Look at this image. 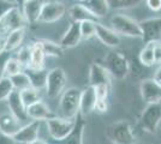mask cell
I'll list each match as a JSON object with an SVG mask.
<instances>
[{
  "mask_svg": "<svg viewBox=\"0 0 161 144\" xmlns=\"http://www.w3.org/2000/svg\"><path fill=\"white\" fill-rule=\"evenodd\" d=\"M82 90L76 87L67 88L63 91L59 101V112L63 118L75 119L80 114V101Z\"/></svg>",
  "mask_w": 161,
  "mask_h": 144,
  "instance_id": "1",
  "label": "cell"
},
{
  "mask_svg": "<svg viewBox=\"0 0 161 144\" xmlns=\"http://www.w3.org/2000/svg\"><path fill=\"white\" fill-rule=\"evenodd\" d=\"M102 65L115 79H124L130 72V62L128 58L117 51H109L105 55Z\"/></svg>",
  "mask_w": 161,
  "mask_h": 144,
  "instance_id": "2",
  "label": "cell"
},
{
  "mask_svg": "<svg viewBox=\"0 0 161 144\" xmlns=\"http://www.w3.org/2000/svg\"><path fill=\"white\" fill-rule=\"evenodd\" d=\"M111 28L119 36L126 37H138L141 39L142 30L140 27V22L135 21L134 18L129 17L126 14L115 13L111 17Z\"/></svg>",
  "mask_w": 161,
  "mask_h": 144,
  "instance_id": "3",
  "label": "cell"
},
{
  "mask_svg": "<svg viewBox=\"0 0 161 144\" xmlns=\"http://www.w3.org/2000/svg\"><path fill=\"white\" fill-rule=\"evenodd\" d=\"M106 136L114 144H132L136 139L132 126L126 120L111 124L106 130Z\"/></svg>",
  "mask_w": 161,
  "mask_h": 144,
  "instance_id": "4",
  "label": "cell"
},
{
  "mask_svg": "<svg viewBox=\"0 0 161 144\" xmlns=\"http://www.w3.org/2000/svg\"><path fill=\"white\" fill-rule=\"evenodd\" d=\"M75 119H66V118L55 115V117L46 120L48 135L51 136L53 141L60 143L72 131L75 126Z\"/></svg>",
  "mask_w": 161,
  "mask_h": 144,
  "instance_id": "5",
  "label": "cell"
},
{
  "mask_svg": "<svg viewBox=\"0 0 161 144\" xmlns=\"http://www.w3.org/2000/svg\"><path fill=\"white\" fill-rule=\"evenodd\" d=\"M67 83V77L64 69L54 67L48 71L46 78V94L49 99H57L63 94Z\"/></svg>",
  "mask_w": 161,
  "mask_h": 144,
  "instance_id": "6",
  "label": "cell"
},
{
  "mask_svg": "<svg viewBox=\"0 0 161 144\" xmlns=\"http://www.w3.org/2000/svg\"><path fill=\"white\" fill-rule=\"evenodd\" d=\"M161 123V103L147 104L140 118V127L150 135L156 133Z\"/></svg>",
  "mask_w": 161,
  "mask_h": 144,
  "instance_id": "7",
  "label": "cell"
},
{
  "mask_svg": "<svg viewBox=\"0 0 161 144\" xmlns=\"http://www.w3.org/2000/svg\"><path fill=\"white\" fill-rule=\"evenodd\" d=\"M66 13V6L60 1H45L41 10L39 23L51 24L61 19Z\"/></svg>",
  "mask_w": 161,
  "mask_h": 144,
  "instance_id": "8",
  "label": "cell"
},
{
  "mask_svg": "<svg viewBox=\"0 0 161 144\" xmlns=\"http://www.w3.org/2000/svg\"><path fill=\"white\" fill-rule=\"evenodd\" d=\"M140 27L142 30V41L148 42L161 41V17L148 18L140 22Z\"/></svg>",
  "mask_w": 161,
  "mask_h": 144,
  "instance_id": "9",
  "label": "cell"
},
{
  "mask_svg": "<svg viewBox=\"0 0 161 144\" xmlns=\"http://www.w3.org/2000/svg\"><path fill=\"white\" fill-rule=\"evenodd\" d=\"M140 93L142 100L147 104L161 103V87L153 78L142 81L140 84Z\"/></svg>",
  "mask_w": 161,
  "mask_h": 144,
  "instance_id": "10",
  "label": "cell"
},
{
  "mask_svg": "<svg viewBox=\"0 0 161 144\" xmlns=\"http://www.w3.org/2000/svg\"><path fill=\"white\" fill-rule=\"evenodd\" d=\"M89 85L96 88L99 85H112V76L109 75L106 67L99 64V62H93L89 67Z\"/></svg>",
  "mask_w": 161,
  "mask_h": 144,
  "instance_id": "11",
  "label": "cell"
},
{
  "mask_svg": "<svg viewBox=\"0 0 161 144\" xmlns=\"http://www.w3.org/2000/svg\"><path fill=\"white\" fill-rule=\"evenodd\" d=\"M0 24L3 27V30L11 31V30H16V29H25V27L28 25V22L25 21L22 10L18 6H14L1 19Z\"/></svg>",
  "mask_w": 161,
  "mask_h": 144,
  "instance_id": "12",
  "label": "cell"
},
{
  "mask_svg": "<svg viewBox=\"0 0 161 144\" xmlns=\"http://www.w3.org/2000/svg\"><path fill=\"white\" fill-rule=\"evenodd\" d=\"M40 126L41 121H37V120H33L27 125L22 126L18 132L14 136V141L20 144H30L36 138H39Z\"/></svg>",
  "mask_w": 161,
  "mask_h": 144,
  "instance_id": "13",
  "label": "cell"
},
{
  "mask_svg": "<svg viewBox=\"0 0 161 144\" xmlns=\"http://www.w3.org/2000/svg\"><path fill=\"white\" fill-rule=\"evenodd\" d=\"M95 36L99 39V41L102 45H105L106 47H109V48L118 47L121 42L120 36L117 34L112 28L106 27L102 23H96Z\"/></svg>",
  "mask_w": 161,
  "mask_h": 144,
  "instance_id": "14",
  "label": "cell"
},
{
  "mask_svg": "<svg viewBox=\"0 0 161 144\" xmlns=\"http://www.w3.org/2000/svg\"><path fill=\"white\" fill-rule=\"evenodd\" d=\"M45 4V0H25L22 5V12L28 22V24L39 23L41 10Z\"/></svg>",
  "mask_w": 161,
  "mask_h": 144,
  "instance_id": "15",
  "label": "cell"
},
{
  "mask_svg": "<svg viewBox=\"0 0 161 144\" xmlns=\"http://www.w3.org/2000/svg\"><path fill=\"white\" fill-rule=\"evenodd\" d=\"M6 101L10 113L17 118L20 123L22 121H27L29 119L27 114V107H25V104L23 103L22 99H20L19 91H16V90L12 91V94L8 96V99Z\"/></svg>",
  "mask_w": 161,
  "mask_h": 144,
  "instance_id": "16",
  "label": "cell"
},
{
  "mask_svg": "<svg viewBox=\"0 0 161 144\" xmlns=\"http://www.w3.org/2000/svg\"><path fill=\"white\" fill-rule=\"evenodd\" d=\"M95 103H96V95L95 89L93 87L88 85L86 89L82 90L80 101V115L87 118L95 110Z\"/></svg>",
  "mask_w": 161,
  "mask_h": 144,
  "instance_id": "17",
  "label": "cell"
},
{
  "mask_svg": "<svg viewBox=\"0 0 161 144\" xmlns=\"http://www.w3.org/2000/svg\"><path fill=\"white\" fill-rule=\"evenodd\" d=\"M27 114L29 119L37 120V121H46L48 119L55 117L53 110L51 109L42 100L37 101L31 106H29L27 108Z\"/></svg>",
  "mask_w": 161,
  "mask_h": 144,
  "instance_id": "18",
  "label": "cell"
},
{
  "mask_svg": "<svg viewBox=\"0 0 161 144\" xmlns=\"http://www.w3.org/2000/svg\"><path fill=\"white\" fill-rule=\"evenodd\" d=\"M82 40V35H80V23L72 22L70 24V27L67 28V30L61 36L59 45L64 48H74L76 47Z\"/></svg>",
  "mask_w": 161,
  "mask_h": 144,
  "instance_id": "19",
  "label": "cell"
},
{
  "mask_svg": "<svg viewBox=\"0 0 161 144\" xmlns=\"http://www.w3.org/2000/svg\"><path fill=\"white\" fill-rule=\"evenodd\" d=\"M87 126V120L82 115H77L75 119V126L70 135L64 141H61L60 144H83V135Z\"/></svg>",
  "mask_w": 161,
  "mask_h": 144,
  "instance_id": "20",
  "label": "cell"
},
{
  "mask_svg": "<svg viewBox=\"0 0 161 144\" xmlns=\"http://www.w3.org/2000/svg\"><path fill=\"white\" fill-rule=\"evenodd\" d=\"M22 125L17 118L11 113H1L0 114V132L8 136H12L18 132Z\"/></svg>",
  "mask_w": 161,
  "mask_h": 144,
  "instance_id": "21",
  "label": "cell"
},
{
  "mask_svg": "<svg viewBox=\"0 0 161 144\" xmlns=\"http://www.w3.org/2000/svg\"><path fill=\"white\" fill-rule=\"evenodd\" d=\"M69 17L71 18V21L76 22V23H82V22L86 21H96L97 19L82 3L75 4L69 8Z\"/></svg>",
  "mask_w": 161,
  "mask_h": 144,
  "instance_id": "22",
  "label": "cell"
},
{
  "mask_svg": "<svg viewBox=\"0 0 161 144\" xmlns=\"http://www.w3.org/2000/svg\"><path fill=\"white\" fill-rule=\"evenodd\" d=\"M25 37V29H16L8 31L5 37V52H14L23 45Z\"/></svg>",
  "mask_w": 161,
  "mask_h": 144,
  "instance_id": "23",
  "label": "cell"
},
{
  "mask_svg": "<svg viewBox=\"0 0 161 144\" xmlns=\"http://www.w3.org/2000/svg\"><path fill=\"white\" fill-rule=\"evenodd\" d=\"M45 59H46V54H45V52H43L39 41L34 42L31 45V60H30L29 67H27V69H45Z\"/></svg>",
  "mask_w": 161,
  "mask_h": 144,
  "instance_id": "24",
  "label": "cell"
},
{
  "mask_svg": "<svg viewBox=\"0 0 161 144\" xmlns=\"http://www.w3.org/2000/svg\"><path fill=\"white\" fill-rule=\"evenodd\" d=\"M82 4L94 14L96 18H102L108 13L109 7L106 0H84Z\"/></svg>",
  "mask_w": 161,
  "mask_h": 144,
  "instance_id": "25",
  "label": "cell"
},
{
  "mask_svg": "<svg viewBox=\"0 0 161 144\" xmlns=\"http://www.w3.org/2000/svg\"><path fill=\"white\" fill-rule=\"evenodd\" d=\"M27 75L30 78L31 87L37 90H42L46 87V78H47V71L45 69L42 70H34V69H25Z\"/></svg>",
  "mask_w": 161,
  "mask_h": 144,
  "instance_id": "26",
  "label": "cell"
},
{
  "mask_svg": "<svg viewBox=\"0 0 161 144\" xmlns=\"http://www.w3.org/2000/svg\"><path fill=\"white\" fill-rule=\"evenodd\" d=\"M39 43L41 45V47L43 49L46 56H53V58H61L64 55V48L61 47L59 43L51 40H46L42 39L39 40Z\"/></svg>",
  "mask_w": 161,
  "mask_h": 144,
  "instance_id": "27",
  "label": "cell"
},
{
  "mask_svg": "<svg viewBox=\"0 0 161 144\" xmlns=\"http://www.w3.org/2000/svg\"><path fill=\"white\" fill-rule=\"evenodd\" d=\"M154 46L155 42H148L144 43V47L141 49L140 55H138V59L141 61L142 65L150 67L155 64L154 60Z\"/></svg>",
  "mask_w": 161,
  "mask_h": 144,
  "instance_id": "28",
  "label": "cell"
},
{
  "mask_svg": "<svg viewBox=\"0 0 161 144\" xmlns=\"http://www.w3.org/2000/svg\"><path fill=\"white\" fill-rule=\"evenodd\" d=\"M19 95L23 103L25 104V107L28 108L29 106H31V104H34V103H36L37 101L41 100V90H37L33 88V87H30L28 89L19 91Z\"/></svg>",
  "mask_w": 161,
  "mask_h": 144,
  "instance_id": "29",
  "label": "cell"
},
{
  "mask_svg": "<svg viewBox=\"0 0 161 144\" xmlns=\"http://www.w3.org/2000/svg\"><path fill=\"white\" fill-rule=\"evenodd\" d=\"M10 78L12 81V84H14V88L16 91H22V90L28 89V88L31 87L30 78H29V76L27 75L25 71H22V72L12 76Z\"/></svg>",
  "mask_w": 161,
  "mask_h": 144,
  "instance_id": "30",
  "label": "cell"
},
{
  "mask_svg": "<svg viewBox=\"0 0 161 144\" xmlns=\"http://www.w3.org/2000/svg\"><path fill=\"white\" fill-rule=\"evenodd\" d=\"M109 10H129L140 5L143 0H106Z\"/></svg>",
  "mask_w": 161,
  "mask_h": 144,
  "instance_id": "31",
  "label": "cell"
},
{
  "mask_svg": "<svg viewBox=\"0 0 161 144\" xmlns=\"http://www.w3.org/2000/svg\"><path fill=\"white\" fill-rule=\"evenodd\" d=\"M12 91H14V88L11 78L6 76L0 78V102L6 101L8 96L12 94Z\"/></svg>",
  "mask_w": 161,
  "mask_h": 144,
  "instance_id": "32",
  "label": "cell"
},
{
  "mask_svg": "<svg viewBox=\"0 0 161 144\" xmlns=\"http://www.w3.org/2000/svg\"><path fill=\"white\" fill-rule=\"evenodd\" d=\"M23 71V66L19 64V61L14 58L10 56L5 62V67H4V76L6 77H12V76L17 75Z\"/></svg>",
  "mask_w": 161,
  "mask_h": 144,
  "instance_id": "33",
  "label": "cell"
},
{
  "mask_svg": "<svg viewBox=\"0 0 161 144\" xmlns=\"http://www.w3.org/2000/svg\"><path fill=\"white\" fill-rule=\"evenodd\" d=\"M16 59L19 61V64L24 69L29 67L30 60H31V45H30V46H23V45H22V46L18 48Z\"/></svg>",
  "mask_w": 161,
  "mask_h": 144,
  "instance_id": "34",
  "label": "cell"
},
{
  "mask_svg": "<svg viewBox=\"0 0 161 144\" xmlns=\"http://www.w3.org/2000/svg\"><path fill=\"white\" fill-rule=\"evenodd\" d=\"M96 21H86L80 23V35L83 40H89L95 36V31H96Z\"/></svg>",
  "mask_w": 161,
  "mask_h": 144,
  "instance_id": "35",
  "label": "cell"
},
{
  "mask_svg": "<svg viewBox=\"0 0 161 144\" xmlns=\"http://www.w3.org/2000/svg\"><path fill=\"white\" fill-rule=\"evenodd\" d=\"M14 6H17L14 4V1H10V0H0V22L1 19L7 14V12L14 8Z\"/></svg>",
  "mask_w": 161,
  "mask_h": 144,
  "instance_id": "36",
  "label": "cell"
},
{
  "mask_svg": "<svg viewBox=\"0 0 161 144\" xmlns=\"http://www.w3.org/2000/svg\"><path fill=\"white\" fill-rule=\"evenodd\" d=\"M95 95H96V100H107L109 91H111V87L108 85H99L94 88Z\"/></svg>",
  "mask_w": 161,
  "mask_h": 144,
  "instance_id": "37",
  "label": "cell"
},
{
  "mask_svg": "<svg viewBox=\"0 0 161 144\" xmlns=\"http://www.w3.org/2000/svg\"><path fill=\"white\" fill-rule=\"evenodd\" d=\"M95 110L99 113H106L108 110V101L107 100H96L95 103Z\"/></svg>",
  "mask_w": 161,
  "mask_h": 144,
  "instance_id": "38",
  "label": "cell"
},
{
  "mask_svg": "<svg viewBox=\"0 0 161 144\" xmlns=\"http://www.w3.org/2000/svg\"><path fill=\"white\" fill-rule=\"evenodd\" d=\"M146 4L154 12L161 11V0H146Z\"/></svg>",
  "mask_w": 161,
  "mask_h": 144,
  "instance_id": "39",
  "label": "cell"
},
{
  "mask_svg": "<svg viewBox=\"0 0 161 144\" xmlns=\"http://www.w3.org/2000/svg\"><path fill=\"white\" fill-rule=\"evenodd\" d=\"M154 60L155 64L161 65V41L155 42L154 46Z\"/></svg>",
  "mask_w": 161,
  "mask_h": 144,
  "instance_id": "40",
  "label": "cell"
},
{
  "mask_svg": "<svg viewBox=\"0 0 161 144\" xmlns=\"http://www.w3.org/2000/svg\"><path fill=\"white\" fill-rule=\"evenodd\" d=\"M11 55L8 52H4L3 54H0V78L4 77V67H5V62Z\"/></svg>",
  "mask_w": 161,
  "mask_h": 144,
  "instance_id": "41",
  "label": "cell"
},
{
  "mask_svg": "<svg viewBox=\"0 0 161 144\" xmlns=\"http://www.w3.org/2000/svg\"><path fill=\"white\" fill-rule=\"evenodd\" d=\"M0 144H17V142L14 141L12 136H8V135L0 132Z\"/></svg>",
  "mask_w": 161,
  "mask_h": 144,
  "instance_id": "42",
  "label": "cell"
},
{
  "mask_svg": "<svg viewBox=\"0 0 161 144\" xmlns=\"http://www.w3.org/2000/svg\"><path fill=\"white\" fill-rule=\"evenodd\" d=\"M153 79H154L155 82L158 83V84L161 87V65L158 67V69L155 70L154 76H153Z\"/></svg>",
  "mask_w": 161,
  "mask_h": 144,
  "instance_id": "43",
  "label": "cell"
},
{
  "mask_svg": "<svg viewBox=\"0 0 161 144\" xmlns=\"http://www.w3.org/2000/svg\"><path fill=\"white\" fill-rule=\"evenodd\" d=\"M4 52H5V37L0 35V54H3Z\"/></svg>",
  "mask_w": 161,
  "mask_h": 144,
  "instance_id": "44",
  "label": "cell"
},
{
  "mask_svg": "<svg viewBox=\"0 0 161 144\" xmlns=\"http://www.w3.org/2000/svg\"><path fill=\"white\" fill-rule=\"evenodd\" d=\"M30 144H48V142H46L45 139H42V138H36L34 142H31Z\"/></svg>",
  "mask_w": 161,
  "mask_h": 144,
  "instance_id": "45",
  "label": "cell"
},
{
  "mask_svg": "<svg viewBox=\"0 0 161 144\" xmlns=\"http://www.w3.org/2000/svg\"><path fill=\"white\" fill-rule=\"evenodd\" d=\"M14 4H16L17 6H18V5H19V6H22V5H23V3H24L25 0H14Z\"/></svg>",
  "mask_w": 161,
  "mask_h": 144,
  "instance_id": "46",
  "label": "cell"
},
{
  "mask_svg": "<svg viewBox=\"0 0 161 144\" xmlns=\"http://www.w3.org/2000/svg\"><path fill=\"white\" fill-rule=\"evenodd\" d=\"M3 31V27H1V24H0V33Z\"/></svg>",
  "mask_w": 161,
  "mask_h": 144,
  "instance_id": "47",
  "label": "cell"
},
{
  "mask_svg": "<svg viewBox=\"0 0 161 144\" xmlns=\"http://www.w3.org/2000/svg\"><path fill=\"white\" fill-rule=\"evenodd\" d=\"M80 3H82V1H84V0H80Z\"/></svg>",
  "mask_w": 161,
  "mask_h": 144,
  "instance_id": "48",
  "label": "cell"
},
{
  "mask_svg": "<svg viewBox=\"0 0 161 144\" xmlns=\"http://www.w3.org/2000/svg\"><path fill=\"white\" fill-rule=\"evenodd\" d=\"M59 144H60V143H59Z\"/></svg>",
  "mask_w": 161,
  "mask_h": 144,
  "instance_id": "49",
  "label": "cell"
}]
</instances>
